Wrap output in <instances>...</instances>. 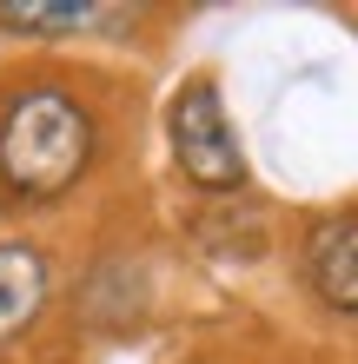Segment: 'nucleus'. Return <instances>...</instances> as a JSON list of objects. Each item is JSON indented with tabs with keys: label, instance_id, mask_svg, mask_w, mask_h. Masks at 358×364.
<instances>
[{
	"label": "nucleus",
	"instance_id": "2",
	"mask_svg": "<svg viewBox=\"0 0 358 364\" xmlns=\"http://www.w3.org/2000/svg\"><path fill=\"white\" fill-rule=\"evenodd\" d=\"M166 133H173L179 173L193 179L199 192H233L246 179L239 139H233V126H226V106H219V87H213V80H186V87H179Z\"/></svg>",
	"mask_w": 358,
	"mask_h": 364
},
{
	"label": "nucleus",
	"instance_id": "4",
	"mask_svg": "<svg viewBox=\"0 0 358 364\" xmlns=\"http://www.w3.org/2000/svg\"><path fill=\"white\" fill-rule=\"evenodd\" d=\"M305 278L332 311H358V219L325 225L305 252Z\"/></svg>",
	"mask_w": 358,
	"mask_h": 364
},
{
	"label": "nucleus",
	"instance_id": "1",
	"mask_svg": "<svg viewBox=\"0 0 358 364\" xmlns=\"http://www.w3.org/2000/svg\"><path fill=\"white\" fill-rule=\"evenodd\" d=\"M93 159V119L60 87H27L0 106V186L20 199H60Z\"/></svg>",
	"mask_w": 358,
	"mask_h": 364
},
{
	"label": "nucleus",
	"instance_id": "5",
	"mask_svg": "<svg viewBox=\"0 0 358 364\" xmlns=\"http://www.w3.org/2000/svg\"><path fill=\"white\" fill-rule=\"evenodd\" d=\"M93 0H0V20L20 33H73V27H93Z\"/></svg>",
	"mask_w": 358,
	"mask_h": 364
},
{
	"label": "nucleus",
	"instance_id": "3",
	"mask_svg": "<svg viewBox=\"0 0 358 364\" xmlns=\"http://www.w3.org/2000/svg\"><path fill=\"white\" fill-rule=\"evenodd\" d=\"M47 291H53V265H47V252L7 239V245H0V345H7V338H20V331L40 318Z\"/></svg>",
	"mask_w": 358,
	"mask_h": 364
}]
</instances>
